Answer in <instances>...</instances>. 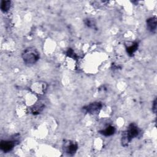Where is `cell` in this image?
I'll return each instance as SVG.
<instances>
[{
  "label": "cell",
  "mask_w": 157,
  "mask_h": 157,
  "mask_svg": "<svg viewBox=\"0 0 157 157\" xmlns=\"http://www.w3.org/2000/svg\"><path fill=\"white\" fill-rule=\"evenodd\" d=\"M140 133V129L135 123H131L129 124L127 129L124 131L121 136V144L123 146L126 147L131 142V140L137 137Z\"/></svg>",
  "instance_id": "6da1fadb"
},
{
  "label": "cell",
  "mask_w": 157,
  "mask_h": 157,
  "mask_svg": "<svg viewBox=\"0 0 157 157\" xmlns=\"http://www.w3.org/2000/svg\"><path fill=\"white\" fill-rule=\"evenodd\" d=\"M22 59L24 63L28 66L35 64L39 59L40 55L38 50L34 47L26 48L22 53Z\"/></svg>",
  "instance_id": "7a4b0ae2"
},
{
  "label": "cell",
  "mask_w": 157,
  "mask_h": 157,
  "mask_svg": "<svg viewBox=\"0 0 157 157\" xmlns=\"http://www.w3.org/2000/svg\"><path fill=\"white\" fill-rule=\"evenodd\" d=\"M63 148L65 153L72 156L76 153L78 149V145L77 142L73 140H67L64 142Z\"/></svg>",
  "instance_id": "3957f363"
},
{
  "label": "cell",
  "mask_w": 157,
  "mask_h": 157,
  "mask_svg": "<svg viewBox=\"0 0 157 157\" xmlns=\"http://www.w3.org/2000/svg\"><path fill=\"white\" fill-rule=\"evenodd\" d=\"M102 106V105L100 102H94L84 106L83 109L86 113L94 115L99 113Z\"/></svg>",
  "instance_id": "277c9868"
},
{
  "label": "cell",
  "mask_w": 157,
  "mask_h": 157,
  "mask_svg": "<svg viewBox=\"0 0 157 157\" xmlns=\"http://www.w3.org/2000/svg\"><path fill=\"white\" fill-rule=\"evenodd\" d=\"M17 141L7 140H1L0 143V148L2 151L5 153L10 151L16 145Z\"/></svg>",
  "instance_id": "5b68a950"
},
{
  "label": "cell",
  "mask_w": 157,
  "mask_h": 157,
  "mask_svg": "<svg viewBox=\"0 0 157 157\" xmlns=\"http://www.w3.org/2000/svg\"><path fill=\"white\" fill-rule=\"evenodd\" d=\"M146 23H147V28L150 32L152 33H154L156 32V26H157L156 17H152L148 18L146 21Z\"/></svg>",
  "instance_id": "8992f818"
},
{
  "label": "cell",
  "mask_w": 157,
  "mask_h": 157,
  "mask_svg": "<svg viewBox=\"0 0 157 157\" xmlns=\"http://www.w3.org/2000/svg\"><path fill=\"white\" fill-rule=\"evenodd\" d=\"M138 46H139V44L137 42H131L130 44L126 45V50L127 53L131 56H133L134 53L137 51L138 48Z\"/></svg>",
  "instance_id": "52a82bcc"
},
{
  "label": "cell",
  "mask_w": 157,
  "mask_h": 157,
  "mask_svg": "<svg viewBox=\"0 0 157 157\" xmlns=\"http://www.w3.org/2000/svg\"><path fill=\"white\" fill-rule=\"evenodd\" d=\"M45 105L43 102L39 101L36 102L32 107H31V112L34 115H37L40 113L44 109Z\"/></svg>",
  "instance_id": "ba28073f"
},
{
  "label": "cell",
  "mask_w": 157,
  "mask_h": 157,
  "mask_svg": "<svg viewBox=\"0 0 157 157\" xmlns=\"http://www.w3.org/2000/svg\"><path fill=\"white\" fill-rule=\"evenodd\" d=\"M115 132V128L113 126H108L105 129L101 130L99 132L105 136H110L113 135Z\"/></svg>",
  "instance_id": "9c48e42d"
},
{
  "label": "cell",
  "mask_w": 157,
  "mask_h": 157,
  "mask_svg": "<svg viewBox=\"0 0 157 157\" xmlns=\"http://www.w3.org/2000/svg\"><path fill=\"white\" fill-rule=\"evenodd\" d=\"M10 1H2L1 2V9L3 12H6L10 8Z\"/></svg>",
  "instance_id": "30bf717a"
},
{
  "label": "cell",
  "mask_w": 157,
  "mask_h": 157,
  "mask_svg": "<svg viewBox=\"0 0 157 157\" xmlns=\"http://www.w3.org/2000/svg\"><path fill=\"white\" fill-rule=\"evenodd\" d=\"M84 23L85 25L89 28H94L95 26V23L94 21L90 18H86L84 20Z\"/></svg>",
  "instance_id": "8fae6325"
},
{
  "label": "cell",
  "mask_w": 157,
  "mask_h": 157,
  "mask_svg": "<svg viewBox=\"0 0 157 157\" xmlns=\"http://www.w3.org/2000/svg\"><path fill=\"white\" fill-rule=\"evenodd\" d=\"M67 54H68V55L70 56V57H72L74 58H76V55L74 54L73 50L72 49H69L67 50Z\"/></svg>",
  "instance_id": "7c38bea8"
},
{
  "label": "cell",
  "mask_w": 157,
  "mask_h": 157,
  "mask_svg": "<svg viewBox=\"0 0 157 157\" xmlns=\"http://www.w3.org/2000/svg\"><path fill=\"white\" fill-rule=\"evenodd\" d=\"M152 110H153L154 113H156V99L153 101V106H152Z\"/></svg>",
  "instance_id": "4fadbf2b"
}]
</instances>
